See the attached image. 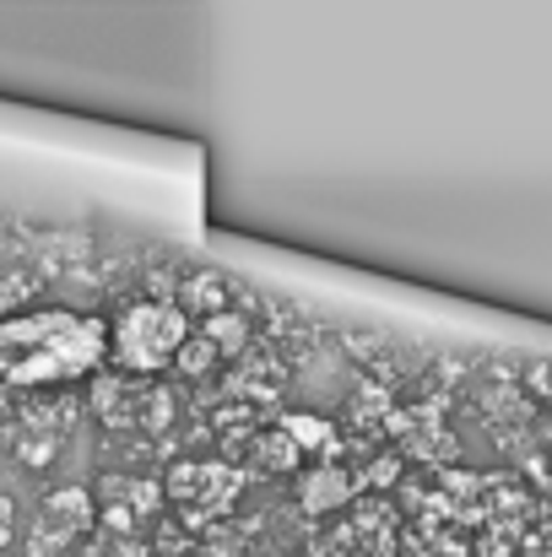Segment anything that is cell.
Masks as SVG:
<instances>
[{
	"mask_svg": "<svg viewBox=\"0 0 552 557\" xmlns=\"http://www.w3.org/2000/svg\"><path fill=\"white\" fill-rule=\"evenodd\" d=\"M98 347L93 325H76L65 314H33L16 325H0V379L38 384L54 373H76Z\"/></svg>",
	"mask_w": 552,
	"mask_h": 557,
	"instance_id": "6da1fadb",
	"label": "cell"
}]
</instances>
